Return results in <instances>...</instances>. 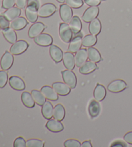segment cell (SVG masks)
I'll use <instances>...</instances> for the list:
<instances>
[{
    "label": "cell",
    "mask_w": 132,
    "mask_h": 147,
    "mask_svg": "<svg viewBox=\"0 0 132 147\" xmlns=\"http://www.w3.org/2000/svg\"><path fill=\"white\" fill-rule=\"evenodd\" d=\"M52 88L59 95L67 96L71 92V88L66 83L61 82H56L53 83Z\"/></svg>",
    "instance_id": "cell-11"
},
{
    "label": "cell",
    "mask_w": 132,
    "mask_h": 147,
    "mask_svg": "<svg viewBox=\"0 0 132 147\" xmlns=\"http://www.w3.org/2000/svg\"><path fill=\"white\" fill-rule=\"evenodd\" d=\"M66 4L73 9H79L83 5V0H65Z\"/></svg>",
    "instance_id": "cell-35"
},
{
    "label": "cell",
    "mask_w": 132,
    "mask_h": 147,
    "mask_svg": "<svg viewBox=\"0 0 132 147\" xmlns=\"http://www.w3.org/2000/svg\"><path fill=\"white\" fill-rule=\"evenodd\" d=\"M101 111V106L97 100H92L88 105V113L92 118H95L99 115Z\"/></svg>",
    "instance_id": "cell-24"
},
{
    "label": "cell",
    "mask_w": 132,
    "mask_h": 147,
    "mask_svg": "<svg viewBox=\"0 0 132 147\" xmlns=\"http://www.w3.org/2000/svg\"><path fill=\"white\" fill-rule=\"evenodd\" d=\"M57 1L61 3H63L64 2H65V0H57Z\"/></svg>",
    "instance_id": "cell-47"
},
{
    "label": "cell",
    "mask_w": 132,
    "mask_h": 147,
    "mask_svg": "<svg viewBox=\"0 0 132 147\" xmlns=\"http://www.w3.org/2000/svg\"><path fill=\"white\" fill-rule=\"evenodd\" d=\"M21 101L24 106L27 108H32L35 106V101L33 98L32 95L29 92H23L21 95Z\"/></svg>",
    "instance_id": "cell-31"
},
{
    "label": "cell",
    "mask_w": 132,
    "mask_h": 147,
    "mask_svg": "<svg viewBox=\"0 0 132 147\" xmlns=\"http://www.w3.org/2000/svg\"><path fill=\"white\" fill-rule=\"evenodd\" d=\"M41 92L43 93L47 99L52 101H56L59 99V96L54 90V89L49 86H43L41 89Z\"/></svg>",
    "instance_id": "cell-15"
},
{
    "label": "cell",
    "mask_w": 132,
    "mask_h": 147,
    "mask_svg": "<svg viewBox=\"0 0 132 147\" xmlns=\"http://www.w3.org/2000/svg\"><path fill=\"white\" fill-rule=\"evenodd\" d=\"M82 36L81 34L77 35L75 38L71 40L69 46H68V51L72 53H76L81 49L82 45Z\"/></svg>",
    "instance_id": "cell-19"
},
{
    "label": "cell",
    "mask_w": 132,
    "mask_h": 147,
    "mask_svg": "<svg viewBox=\"0 0 132 147\" xmlns=\"http://www.w3.org/2000/svg\"><path fill=\"white\" fill-rule=\"evenodd\" d=\"M9 84L15 90L23 91L26 88V84L21 78L18 76H12L9 78Z\"/></svg>",
    "instance_id": "cell-10"
},
{
    "label": "cell",
    "mask_w": 132,
    "mask_h": 147,
    "mask_svg": "<svg viewBox=\"0 0 132 147\" xmlns=\"http://www.w3.org/2000/svg\"><path fill=\"white\" fill-rule=\"evenodd\" d=\"M46 127L54 133H59L64 130V126L61 122L56 119H50L46 124Z\"/></svg>",
    "instance_id": "cell-16"
},
{
    "label": "cell",
    "mask_w": 132,
    "mask_h": 147,
    "mask_svg": "<svg viewBox=\"0 0 132 147\" xmlns=\"http://www.w3.org/2000/svg\"><path fill=\"white\" fill-rule=\"evenodd\" d=\"M16 5L20 9H24L27 5V0H16Z\"/></svg>",
    "instance_id": "cell-41"
},
{
    "label": "cell",
    "mask_w": 132,
    "mask_h": 147,
    "mask_svg": "<svg viewBox=\"0 0 132 147\" xmlns=\"http://www.w3.org/2000/svg\"><path fill=\"white\" fill-rule=\"evenodd\" d=\"M21 13V9L18 7H12L7 11L3 14V16L9 20V21H12L14 19L18 18Z\"/></svg>",
    "instance_id": "cell-26"
},
{
    "label": "cell",
    "mask_w": 132,
    "mask_h": 147,
    "mask_svg": "<svg viewBox=\"0 0 132 147\" xmlns=\"http://www.w3.org/2000/svg\"><path fill=\"white\" fill-rule=\"evenodd\" d=\"M128 85L126 82L121 79H117L111 81L108 86V90L112 93H119L126 90Z\"/></svg>",
    "instance_id": "cell-5"
},
{
    "label": "cell",
    "mask_w": 132,
    "mask_h": 147,
    "mask_svg": "<svg viewBox=\"0 0 132 147\" xmlns=\"http://www.w3.org/2000/svg\"><path fill=\"white\" fill-rule=\"evenodd\" d=\"M47 27L41 22H35L30 27L29 31V36L30 38H34L44 31Z\"/></svg>",
    "instance_id": "cell-12"
},
{
    "label": "cell",
    "mask_w": 132,
    "mask_h": 147,
    "mask_svg": "<svg viewBox=\"0 0 132 147\" xmlns=\"http://www.w3.org/2000/svg\"><path fill=\"white\" fill-rule=\"evenodd\" d=\"M99 13V9L97 6L90 7L86 10L82 16V19L84 22L89 23L93 20L95 19Z\"/></svg>",
    "instance_id": "cell-7"
},
{
    "label": "cell",
    "mask_w": 132,
    "mask_h": 147,
    "mask_svg": "<svg viewBox=\"0 0 132 147\" xmlns=\"http://www.w3.org/2000/svg\"><path fill=\"white\" fill-rule=\"evenodd\" d=\"M28 25L27 20L24 17H18L12 20L11 23V27L15 31H20L23 29Z\"/></svg>",
    "instance_id": "cell-22"
},
{
    "label": "cell",
    "mask_w": 132,
    "mask_h": 147,
    "mask_svg": "<svg viewBox=\"0 0 132 147\" xmlns=\"http://www.w3.org/2000/svg\"><path fill=\"white\" fill-rule=\"evenodd\" d=\"M66 111L65 109L62 105L58 104L54 108V115L53 117L55 119L61 121L65 117Z\"/></svg>",
    "instance_id": "cell-30"
},
{
    "label": "cell",
    "mask_w": 132,
    "mask_h": 147,
    "mask_svg": "<svg viewBox=\"0 0 132 147\" xmlns=\"http://www.w3.org/2000/svg\"><path fill=\"white\" fill-rule=\"evenodd\" d=\"M63 81L71 88H75L77 85V77L72 70H65L61 71Z\"/></svg>",
    "instance_id": "cell-4"
},
{
    "label": "cell",
    "mask_w": 132,
    "mask_h": 147,
    "mask_svg": "<svg viewBox=\"0 0 132 147\" xmlns=\"http://www.w3.org/2000/svg\"><path fill=\"white\" fill-rule=\"evenodd\" d=\"M85 2L90 7H94L99 5L101 0H85Z\"/></svg>",
    "instance_id": "cell-42"
},
{
    "label": "cell",
    "mask_w": 132,
    "mask_h": 147,
    "mask_svg": "<svg viewBox=\"0 0 132 147\" xmlns=\"http://www.w3.org/2000/svg\"><path fill=\"white\" fill-rule=\"evenodd\" d=\"M27 5H32L37 9L39 8V3L38 0H27Z\"/></svg>",
    "instance_id": "cell-44"
},
{
    "label": "cell",
    "mask_w": 132,
    "mask_h": 147,
    "mask_svg": "<svg viewBox=\"0 0 132 147\" xmlns=\"http://www.w3.org/2000/svg\"><path fill=\"white\" fill-rule=\"evenodd\" d=\"M3 35L5 40L10 44H13L17 42V34L14 30L11 27L3 29Z\"/></svg>",
    "instance_id": "cell-25"
},
{
    "label": "cell",
    "mask_w": 132,
    "mask_h": 147,
    "mask_svg": "<svg viewBox=\"0 0 132 147\" xmlns=\"http://www.w3.org/2000/svg\"><path fill=\"white\" fill-rule=\"evenodd\" d=\"M56 7L53 3H45L38 9V16L41 18L50 17L56 12Z\"/></svg>",
    "instance_id": "cell-2"
},
{
    "label": "cell",
    "mask_w": 132,
    "mask_h": 147,
    "mask_svg": "<svg viewBox=\"0 0 132 147\" xmlns=\"http://www.w3.org/2000/svg\"><path fill=\"white\" fill-rule=\"evenodd\" d=\"M8 73L5 70L0 71V88H3L8 82Z\"/></svg>",
    "instance_id": "cell-36"
},
{
    "label": "cell",
    "mask_w": 132,
    "mask_h": 147,
    "mask_svg": "<svg viewBox=\"0 0 132 147\" xmlns=\"http://www.w3.org/2000/svg\"><path fill=\"white\" fill-rule=\"evenodd\" d=\"M31 95L35 102L39 106H43L46 102V97L43 94L41 91L33 90L31 92Z\"/></svg>",
    "instance_id": "cell-32"
},
{
    "label": "cell",
    "mask_w": 132,
    "mask_h": 147,
    "mask_svg": "<svg viewBox=\"0 0 132 147\" xmlns=\"http://www.w3.org/2000/svg\"><path fill=\"white\" fill-rule=\"evenodd\" d=\"M87 53L88 58H89L90 61L97 63L99 62L100 61H101V60H102L101 53L97 49H95V47H88V49H87Z\"/></svg>",
    "instance_id": "cell-28"
},
{
    "label": "cell",
    "mask_w": 132,
    "mask_h": 147,
    "mask_svg": "<svg viewBox=\"0 0 132 147\" xmlns=\"http://www.w3.org/2000/svg\"><path fill=\"white\" fill-rule=\"evenodd\" d=\"M59 32L61 39L65 43H70L72 40L73 31L67 23H62L60 24Z\"/></svg>",
    "instance_id": "cell-1"
},
{
    "label": "cell",
    "mask_w": 132,
    "mask_h": 147,
    "mask_svg": "<svg viewBox=\"0 0 132 147\" xmlns=\"http://www.w3.org/2000/svg\"><path fill=\"white\" fill-rule=\"evenodd\" d=\"M41 113L43 117L46 119H51L54 115V107L50 101H46L42 106Z\"/></svg>",
    "instance_id": "cell-20"
},
{
    "label": "cell",
    "mask_w": 132,
    "mask_h": 147,
    "mask_svg": "<svg viewBox=\"0 0 132 147\" xmlns=\"http://www.w3.org/2000/svg\"><path fill=\"white\" fill-rule=\"evenodd\" d=\"M111 146H120V147H126L127 146V145L125 143H124V142L121 141H117L115 142H114V143H112L111 144Z\"/></svg>",
    "instance_id": "cell-45"
},
{
    "label": "cell",
    "mask_w": 132,
    "mask_h": 147,
    "mask_svg": "<svg viewBox=\"0 0 132 147\" xmlns=\"http://www.w3.org/2000/svg\"><path fill=\"white\" fill-rule=\"evenodd\" d=\"M0 29H1V27H0Z\"/></svg>",
    "instance_id": "cell-49"
},
{
    "label": "cell",
    "mask_w": 132,
    "mask_h": 147,
    "mask_svg": "<svg viewBox=\"0 0 132 147\" xmlns=\"http://www.w3.org/2000/svg\"><path fill=\"white\" fill-rule=\"evenodd\" d=\"M14 147H25L27 146V142L25 141V139L22 137L17 138L14 142Z\"/></svg>",
    "instance_id": "cell-38"
},
{
    "label": "cell",
    "mask_w": 132,
    "mask_h": 147,
    "mask_svg": "<svg viewBox=\"0 0 132 147\" xmlns=\"http://www.w3.org/2000/svg\"><path fill=\"white\" fill-rule=\"evenodd\" d=\"M45 142L37 139H30L27 141L28 147H44Z\"/></svg>",
    "instance_id": "cell-34"
},
{
    "label": "cell",
    "mask_w": 132,
    "mask_h": 147,
    "mask_svg": "<svg viewBox=\"0 0 132 147\" xmlns=\"http://www.w3.org/2000/svg\"><path fill=\"white\" fill-rule=\"evenodd\" d=\"M97 42V38L93 34L86 35L82 40V45L84 47H93Z\"/></svg>",
    "instance_id": "cell-33"
},
{
    "label": "cell",
    "mask_w": 132,
    "mask_h": 147,
    "mask_svg": "<svg viewBox=\"0 0 132 147\" xmlns=\"http://www.w3.org/2000/svg\"><path fill=\"white\" fill-rule=\"evenodd\" d=\"M34 42L38 45L43 47H47L51 45L53 43L52 37L49 34L43 33L38 35L34 38Z\"/></svg>",
    "instance_id": "cell-9"
},
{
    "label": "cell",
    "mask_w": 132,
    "mask_h": 147,
    "mask_svg": "<svg viewBox=\"0 0 132 147\" xmlns=\"http://www.w3.org/2000/svg\"><path fill=\"white\" fill-rule=\"evenodd\" d=\"M63 62L65 67L68 70H73L75 66V57L71 52H65L63 53Z\"/></svg>",
    "instance_id": "cell-13"
},
{
    "label": "cell",
    "mask_w": 132,
    "mask_h": 147,
    "mask_svg": "<svg viewBox=\"0 0 132 147\" xmlns=\"http://www.w3.org/2000/svg\"><path fill=\"white\" fill-rule=\"evenodd\" d=\"M38 9L32 5H27L25 9V15L27 20L31 23H35L38 18Z\"/></svg>",
    "instance_id": "cell-18"
},
{
    "label": "cell",
    "mask_w": 132,
    "mask_h": 147,
    "mask_svg": "<svg viewBox=\"0 0 132 147\" xmlns=\"http://www.w3.org/2000/svg\"><path fill=\"white\" fill-rule=\"evenodd\" d=\"M101 28H102L101 23L99 19L95 18L93 20L92 22H90L89 31L91 34L97 36V35H98L101 32Z\"/></svg>",
    "instance_id": "cell-29"
},
{
    "label": "cell",
    "mask_w": 132,
    "mask_h": 147,
    "mask_svg": "<svg viewBox=\"0 0 132 147\" xmlns=\"http://www.w3.org/2000/svg\"><path fill=\"white\" fill-rule=\"evenodd\" d=\"M59 13L61 18L65 23H68L72 19L73 11L72 7L68 6L67 4H63L60 6Z\"/></svg>",
    "instance_id": "cell-8"
},
{
    "label": "cell",
    "mask_w": 132,
    "mask_h": 147,
    "mask_svg": "<svg viewBox=\"0 0 132 147\" xmlns=\"http://www.w3.org/2000/svg\"><path fill=\"white\" fill-rule=\"evenodd\" d=\"M10 23L8 20L5 17L3 14L0 15V27L2 29H7L9 27Z\"/></svg>",
    "instance_id": "cell-39"
},
{
    "label": "cell",
    "mask_w": 132,
    "mask_h": 147,
    "mask_svg": "<svg viewBox=\"0 0 132 147\" xmlns=\"http://www.w3.org/2000/svg\"><path fill=\"white\" fill-rule=\"evenodd\" d=\"M124 140L127 143L129 144H132V131H129L126 133L124 136Z\"/></svg>",
    "instance_id": "cell-43"
},
{
    "label": "cell",
    "mask_w": 132,
    "mask_h": 147,
    "mask_svg": "<svg viewBox=\"0 0 132 147\" xmlns=\"http://www.w3.org/2000/svg\"><path fill=\"white\" fill-rule=\"evenodd\" d=\"M14 57L11 52L5 51L2 56L0 61V65L1 69L5 71L10 69L14 64Z\"/></svg>",
    "instance_id": "cell-6"
},
{
    "label": "cell",
    "mask_w": 132,
    "mask_h": 147,
    "mask_svg": "<svg viewBox=\"0 0 132 147\" xmlns=\"http://www.w3.org/2000/svg\"><path fill=\"white\" fill-rule=\"evenodd\" d=\"M64 146L65 147H80L81 146V143L76 139H68L64 143Z\"/></svg>",
    "instance_id": "cell-37"
},
{
    "label": "cell",
    "mask_w": 132,
    "mask_h": 147,
    "mask_svg": "<svg viewBox=\"0 0 132 147\" xmlns=\"http://www.w3.org/2000/svg\"><path fill=\"white\" fill-rule=\"evenodd\" d=\"M50 55L55 63L61 62L63 58V51L55 45H51L50 47Z\"/></svg>",
    "instance_id": "cell-17"
},
{
    "label": "cell",
    "mask_w": 132,
    "mask_h": 147,
    "mask_svg": "<svg viewBox=\"0 0 132 147\" xmlns=\"http://www.w3.org/2000/svg\"><path fill=\"white\" fill-rule=\"evenodd\" d=\"M29 44L25 40H18L12 44L11 49H10V52L13 55H21L26 51L29 48Z\"/></svg>",
    "instance_id": "cell-3"
},
{
    "label": "cell",
    "mask_w": 132,
    "mask_h": 147,
    "mask_svg": "<svg viewBox=\"0 0 132 147\" xmlns=\"http://www.w3.org/2000/svg\"><path fill=\"white\" fill-rule=\"evenodd\" d=\"M69 26L73 31V33L75 34L79 33L82 29V23H81L79 18L77 16H73L70 21Z\"/></svg>",
    "instance_id": "cell-27"
},
{
    "label": "cell",
    "mask_w": 132,
    "mask_h": 147,
    "mask_svg": "<svg viewBox=\"0 0 132 147\" xmlns=\"http://www.w3.org/2000/svg\"><path fill=\"white\" fill-rule=\"evenodd\" d=\"M103 1H105V0H103Z\"/></svg>",
    "instance_id": "cell-48"
},
{
    "label": "cell",
    "mask_w": 132,
    "mask_h": 147,
    "mask_svg": "<svg viewBox=\"0 0 132 147\" xmlns=\"http://www.w3.org/2000/svg\"><path fill=\"white\" fill-rule=\"evenodd\" d=\"M106 96V90L105 86L100 84H97L94 90V92H93V97H94L95 99L97 100L98 102H101V101L105 99Z\"/></svg>",
    "instance_id": "cell-23"
},
{
    "label": "cell",
    "mask_w": 132,
    "mask_h": 147,
    "mask_svg": "<svg viewBox=\"0 0 132 147\" xmlns=\"http://www.w3.org/2000/svg\"><path fill=\"white\" fill-rule=\"evenodd\" d=\"M82 147H92V144L91 143L90 141H85L81 144Z\"/></svg>",
    "instance_id": "cell-46"
},
{
    "label": "cell",
    "mask_w": 132,
    "mask_h": 147,
    "mask_svg": "<svg viewBox=\"0 0 132 147\" xmlns=\"http://www.w3.org/2000/svg\"><path fill=\"white\" fill-rule=\"evenodd\" d=\"M74 57L75 65L78 67H80L87 62L88 58L87 50L86 49H80L78 51L75 53Z\"/></svg>",
    "instance_id": "cell-14"
},
{
    "label": "cell",
    "mask_w": 132,
    "mask_h": 147,
    "mask_svg": "<svg viewBox=\"0 0 132 147\" xmlns=\"http://www.w3.org/2000/svg\"><path fill=\"white\" fill-rule=\"evenodd\" d=\"M97 69V65L96 63L92 61H88L79 67V72L83 75H88L93 73Z\"/></svg>",
    "instance_id": "cell-21"
},
{
    "label": "cell",
    "mask_w": 132,
    "mask_h": 147,
    "mask_svg": "<svg viewBox=\"0 0 132 147\" xmlns=\"http://www.w3.org/2000/svg\"><path fill=\"white\" fill-rule=\"evenodd\" d=\"M16 0H3L2 1V8L4 9H9L14 6Z\"/></svg>",
    "instance_id": "cell-40"
}]
</instances>
